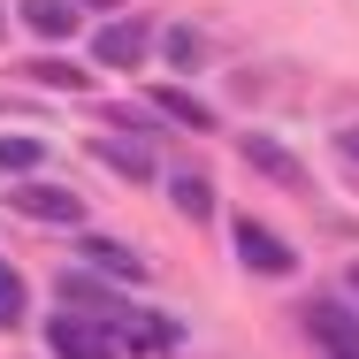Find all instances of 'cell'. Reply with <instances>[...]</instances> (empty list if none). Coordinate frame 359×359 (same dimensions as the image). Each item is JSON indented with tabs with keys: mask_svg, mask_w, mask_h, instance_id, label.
Returning a JSON list of instances; mask_svg holds the SVG:
<instances>
[{
	"mask_svg": "<svg viewBox=\"0 0 359 359\" xmlns=\"http://www.w3.org/2000/svg\"><path fill=\"white\" fill-rule=\"evenodd\" d=\"M145 107L176 115L184 130H215V107H207V100H191V92H176V84H153V92H145Z\"/></svg>",
	"mask_w": 359,
	"mask_h": 359,
	"instance_id": "cell-9",
	"label": "cell"
},
{
	"mask_svg": "<svg viewBox=\"0 0 359 359\" xmlns=\"http://www.w3.org/2000/svg\"><path fill=\"white\" fill-rule=\"evenodd\" d=\"M23 306H31V283L0 260V329H23Z\"/></svg>",
	"mask_w": 359,
	"mask_h": 359,
	"instance_id": "cell-14",
	"label": "cell"
},
{
	"mask_svg": "<svg viewBox=\"0 0 359 359\" xmlns=\"http://www.w3.org/2000/svg\"><path fill=\"white\" fill-rule=\"evenodd\" d=\"M23 23H31L39 39H69L76 23H84V8H76V0H23Z\"/></svg>",
	"mask_w": 359,
	"mask_h": 359,
	"instance_id": "cell-11",
	"label": "cell"
},
{
	"mask_svg": "<svg viewBox=\"0 0 359 359\" xmlns=\"http://www.w3.org/2000/svg\"><path fill=\"white\" fill-rule=\"evenodd\" d=\"M123 337H130L138 352H168V344H176V329H168V321H145V313H130V329H123Z\"/></svg>",
	"mask_w": 359,
	"mask_h": 359,
	"instance_id": "cell-17",
	"label": "cell"
},
{
	"mask_svg": "<svg viewBox=\"0 0 359 359\" xmlns=\"http://www.w3.org/2000/svg\"><path fill=\"white\" fill-rule=\"evenodd\" d=\"M23 76H39V84H54V92H84L92 76L76 69V62H23Z\"/></svg>",
	"mask_w": 359,
	"mask_h": 359,
	"instance_id": "cell-16",
	"label": "cell"
},
{
	"mask_svg": "<svg viewBox=\"0 0 359 359\" xmlns=\"http://www.w3.org/2000/svg\"><path fill=\"white\" fill-rule=\"evenodd\" d=\"M46 344L62 359H123V337L107 321H92V313H54L46 321Z\"/></svg>",
	"mask_w": 359,
	"mask_h": 359,
	"instance_id": "cell-1",
	"label": "cell"
},
{
	"mask_svg": "<svg viewBox=\"0 0 359 359\" xmlns=\"http://www.w3.org/2000/svg\"><path fill=\"white\" fill-rule=\"evenodd\" d=\"M76 8H100V15H107V8H123V0H76Z\"/></svg>",
	"mask_w": 359,
	"mask_h": 359,
	"instance_id": "cell-19",
	"label": "cell"
},
{
	"mask_svg": "<svg viewBox=\"0 0 359 359\" xmlns=\"http://www.w3.org/2000/svg\"><path fill=\"white\" fill-rule=\"evenodd\" d=\"M84 260H92L100 276H123V283H138V276H145V260L123 245V237H84Z\"/></svg>",
	"mask_w": 359,
	"mask_h": 359,
	"instance_id": "cell-10",
	"label": "cell"
},
{
	"mask_svg": "<svg viewBox=\"0 0 359 359\" xmlns=\"http://www.w3.org/2000/svg\"><path fill=\"white\" fill-rule=\"evenodd\" d=\"M306 329H313V344L329 359H359V313L344 298H313V306H306Z\"/></svg>",
	"mask_w": 359,
	"mask_h": 359,
	"instance_id": "cell-3",
	"label": "cell"
},
{
	"mask_svg": "<svg viewBox=\"0 0 359 359\" xmlns=\"http://www.w3.org/2000/svg\"><path fill=\"white\" fill-rule=\"evenodd\" d=\"M145 46H153V31H145V23H107V31L92 39V62H100V69H138Z\"/></svg>",
	"mask_w": 359,
	"mask_h": 359,
	"instance_id": "cell-6",
	"label": "cell"
},
{
	"mask_svg": "<svg viewBox=\"0 0 359 359\" xmlns=\"http://www.w3.org/2000/svg\"><path fill=\"white\" fill-rule=\"evenodd\" d=\"M0 199L31 222H84V191H69V184H8Z\"/></svg>",
	"mask_w": 359,
	"mask_h": 359,
	"instance_id": "cell-4",
	"label": "cell"
},
{
	"mask_svg": "<svg viewBox=\"0 0 359 359\" xmlns=\"http://www.w3.org/2000/svg\"><path fill=\"white\" fill-rule=\"evenodd\" d=\"M92 161H107V168L130 176V184L153 176V145H138V138H92Z\"/></svg>",
	"mask_w": 359,
	"mask_h": 359,
	"instance_id": "cell-8",
	"label": "cell"
},
{
	"mask_svg": "<svg viewBox=\"0 0 359 359\" xmlns=\"http://www.w3.org/2000/svg\"><path fill=\"white\" fill-rule=\"evenodd\" d=\"M161 54H168V69H176V76L207 69V39H199L191 23H176V31H161Z\"/></svg>",
	"mask_w": 359,
	"mask_h": 359,
	"instance_id": "cell-12",
	"label": "cell"
},
{
	"mask_svg": "<svg viewBox=\"0 0 359 359\" xmlns=\"http://www.w3.org/2000/svg\"><path fill=\"white\" fill-rule=\"evenodd\" d=\"M39 161H46V145H39V138H0V176H31Z\"/></svg>",
	"mask_w": 359,
	"mask_h": 359,
	"instance_id": "cell-15",
	"label": "cell"
},
{
	"mask_svg": "<svg viewBox=\"0 0 359 359\" xmlns=\"http://www.w3.org/2000/svg\"><path fill=\"white\" fill-rule=\"evenodd\" d=\"M337 153H344V161H359V123H344V130H337Z\"/></svg>",
	"mask_w": 359,
	"mask_h": 359,
	"instance_id": "cell-18",
	"label": "cell"
},
{
	"mask_svg": "<svg viewBox=\"0 0 359 359\" xmlns=\"http://www.w3.org/2000/svg\"><path fill=\"white\" fill-rule=\"evenodd\" d=\"M62 298H69L76 313H92V321H115L123 313V298L100 283V276H84V268H62Z\"/></svg>",
	"mask_w": 359,
	"mask_h": 359,
	"instance_id": "cell-7",
	"label": "cell"
},
{
	"mask_svg": "<svg viewBox=\"0 0 359 359\" xmlns=\"http://www.w3.org/2000/svg\"><path fill=\"white\" fill-rule=\"evenodd\" d=\"M352 290H359V268H352Z\"/></svg>",
	"mask_w": 359,
	"mask_h": 359,
	"instance_id": "cell-20",
	"label": "cell"
},
{
	"mask_svg": "<svg viewBox=\"0 0 359 359\" xmlns=\"http://www.w3.org/2000/svg\"><path fill=\"white\" fill-rule=\"evenodd\" d=\"M237 153H245L260 176H276L283 191H306V161H298L283 138H268V130H245V145H237Z\"/></svg>",
	"mask_w": 359,
	"mask_h": 359,
	"instance_id": "cell-5",
	"label": "cell"
},
{
	"mask_svg": "<svg viewBox=\"0 0 359 359\" xmlns=\"http://www.w3.org/2000/svg\"><path fill=\"white\" fill-rule=\"evenodd\" d=\"M168 199H176L184 222H207V215H215V184H207V176H168Z\"/></svg>",
	"mask_w": 359,
	"mask_h": 359,
	"instance_id": "cell-13",
	"label": "cell"
},
{
	"mask_svg": "<svg viewBox=\"0 0 359 359\" xmlns=\"http://www.w3.org/2000/svg\"><path fill=\"white\" fill-rule=\"evenodd\" d=\"M237 260H245L252 276H276V283H283V276H298V252H290L268 222H252V215H237Z\"/></svg>",
	"mask_w": 359,
	"mask_h": 359,
	"instance_id": "cell-2",
	"label": "cell"
}]
</instances>
